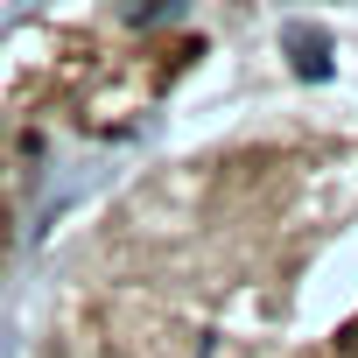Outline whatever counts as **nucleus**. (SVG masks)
<instances>
[{
    "label": "nucleus",
    "mask_w": 358,
    "mask_h": 358,
    "mask_svg": "<svg viewBox=\"0 0 358 358\" xmlns=\"http://www.w3.org/2000/svg\"><path fill=\"white\" fill-rule=\"evenodd\" d=\"M295 50H302V57H295V71H302V78H323V71H330V50H323V36H295Z\"/></svg>",
    "instance_id": "nucleus-1"
},
{
    "label": "nucleus",
    "mask_w": 358,
    "mask_h": 358,
    "mask_svg": "<svg viewBox=\"0 0 358 358\" xmlns=\"http://www.w3.org/2000/svg\"><path fill=\"white\" fill-rule=\"evenodd\" d=\"M162 8H176V0H141V8H134V22H155Z\"/></svg>",
    "instance_id": "nucleus-2"
}]
</instances>
